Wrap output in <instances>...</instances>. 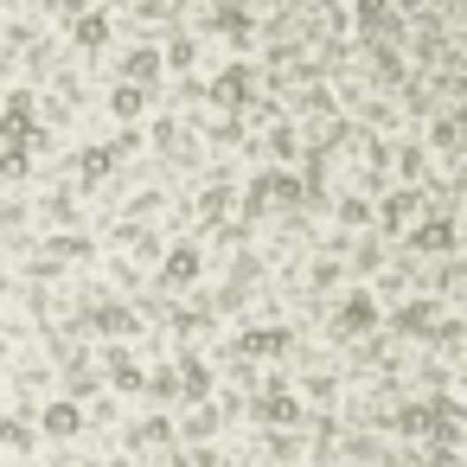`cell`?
<instances>
[{"label":"cell","instance_id":"obj_6","mask_svg":"<svg viewBox=\"0 0 467 467\" xmlns=\"http://www.w3.org/2000/svg\"><path fill=\"white\" fill-rule=\"evenodd\" d=\"M417 250H455V211H442V218H429V225L410 237Z\"/></svg>","mask_w":467,"mask_h":467},{"label":"cell","instance_id":"obj_14","mask_svg":"<svg viewBox=\"0 0 467 467\" xmlns=\"http://www.w3.org/2000/svg\"><path fill=\"white\" fill-rule=\"evenodd\" d=\"M180 365H186V371H180V378H186V397H211V371H205V359H180Z\"/></svg>","mask_w":467,"mask_h":467},{"label":"cell","instance_id":"obj_2","mask_svg":"<svg viewBox=\"0 0 467 467\" xmlns=\"http://www.w3.org/2000/svg\"><path fill=\"white\" fill-rule=\"evenodd\" d=\"M77 429H84V410H77L71 397H51V403L39 410V435H51V442H71Z\"/></svg>","mask_w":467,"mask_h":467},{"label":"cell","instance_id":"obj_7","mask_svg":"<svg viewBox=\"0 0 467 467\" xmlns=\"http://www.w3.org/2000/svg\"><path fill=\"white\" fill-rule=\"evenodd\" d=\"M109 103H116V122H142V116H148V90L134 84V77H128V84L109 96Z\"/></svg>","mask_w":467,"mask_h":467},{"label":"cell","instance_id":"obj_15","mask_svg":"<svg viewBox=\"0 0 467 467\" xmlns=\"http://www.w3.org/2000/svg\"><path fill=\"white\" fill-rule=\"evenodd\" d=\"M0 442H7V448H33V435H26L19 423H0Z\"/></svg>","mask_w":467,"mask_h":467},{"label":"cell","instance_id":"obj_8","mask_svg":"<svg viewBox=\"0 0 467 467\" xmlns=\"http://www.w3.org/2000/svg\"><path fill=\"white\" fill-rule=\"evenodd\" d=\"M417 205H423V192H417V186H410V192H391V199H384V231L410 225V218H417Z\"/></svg>","mask_w":467,"mask_h":467},{"label":"cell","instance_id":"obj_12","mask_svg":"<svg viewBox=\"0 0 467 467\" xmlns=\"http://www.w3.org/2000/svg\"><path fill=\"white\" fill-rule=\"evenodd\" d=\"M301 397H263V423H301Z\"/></svg>","mask_w":467,"mask_h":467},{"label":"cell","instance_id":"obj_11","mask_svg":"<svg viewBox=\"0 0 467 467\" xmlns=\"http://www.w3.org/2000/svg\"><path fill=\"white\" fill-rule=\"evenodd\" d=\"M218 26L231 33V45L250 39V13H243V0H225V7H218Z\"/></svg>","mask_w":467,"mask_h":467},{"label":"cell","instance_id":"obj_10","mask_svg":"<svg viewBox=\"0 0 467 467\" xmlns=\"http://www.w3.org/2000/svg\"><path fill=\"white\" fill-rule=\"evenodd\" d=\"M122 71L134 77V84H154V77H160V51H154V45H134Z\"/></svg>","mask_w":467,"mask_h":467},{"label":"cell","instance_id":"obj_3","mask_svg":"<svg viewBox=\"0 0 467 467\" xmlns=\"http://www.w3.org/2000/svg\"><path fill=\"white\" fill-rule=\"evenodd\" d=\"M199 276H205L199 243H180V250H167V269H160V282H167V288H192Z\"/></svg>","mask_w":467,"mask_h":467},{"label":"cell","instance_id":"obj_5","mask_svg":"<svg viewBox=\"0 0 467 467\" xmlns=\"http://www.w3.org/2000/svg\"><path fill=\"white\" fill-rule=\"evenodd\" d=\"M13 134H33V90H13L0 109V142H13Z\"/></svg>","mask_w":467,"mask_h":467},{"label":"cell","instance_id":"obj_13","mask_svg":"<svg viewBox=\"0 0 467 467\" xmlns=\"http://www.w3.org/2000/svg\"><path fill=\"white\" fill-rule=\"evenodd\" d=\"M77 45H84V51L109 45V19H103V13H84V19H77Z\"/></svg>","mask_w":467,"mask_h":467},{"label":"cell","instance_id":"obj_1","mask_svg":"<svg viewBox=\"0 0 467 467\" xmlns=\"http://www.w3.org/2000/svg\"><path fill=\"white\" fill-rule=\"evenodd\" d=\"M333 326H340V333H352V340H359V333H371V326H378V301H371L365 288L340 295V308H333Z\"/></svg>","mask_w":467,"mask_h":467},{"label":"cell","instance_id":"obj_9","mask_svg":"<svg viewBox=\"0 0 467 467\" xmlns=\"http://www.w3.org/2000/svg\"><path fill=\"white\" fill-rule=\"evenodd\" d=\"M435 314H442L435 301H410V308H397V326L403 333H435Z\"/></svg>","mask_w":467,"mask_h":467},{"label":"cell","instance_id":"obj_4","mask_svg":"<svg viewBox=\"0 0 467 467\" xmlns=\"http://www.w3.org/2000/svg\"><path fill=\"white\" fill-rule=\"evenodd\" d=\"M211 103H225V109H243V103H250V65H243V58L211 84Z\"/></svg>","mask_w":467,"mask_h":467}]
</instances>
